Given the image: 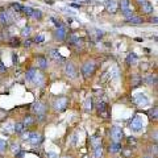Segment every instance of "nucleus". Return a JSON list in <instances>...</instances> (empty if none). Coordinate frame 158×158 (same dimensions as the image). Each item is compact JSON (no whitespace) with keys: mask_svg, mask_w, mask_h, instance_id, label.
Listing matches in <instances>:
<instances>
[{"mask_svg":"<svg viewBox=\"0 0 158 158\" xmlns=\"http://www.w3.org/2000/svg\"><path fill=\"white\" fill-rule=\"evenodd\" d=\"M156 77H153V75H149V77H146L145 78V82L146 83H149V85H154V83H156Z\"/></svg>","mask_w":158,"mask_h":158,"instance_id":"nucleus-32","label":"nucleus"},{"mask_svg":"<svg viewBox=\"0 0 158 158\" xmlns=\"http://www.w3.org/2000/svg\"><path fill=\"white\" fill-rule=\"evenodd\" d=\"M24 45H25L27 48H29V46H31V45H32V42H31V41H29V40H27V41H25V42H24Z\"/></svg>","mask_w":158,"mask_h":158,"instance_id":"nucleus-41","label":"nucleus"},{"mask_svg":"<svg viewBox=\"0 0 158 158\" xmlns=\"http://www.w3.org/2000/svg\"><path fill=\"white\" fill-rule=\"evenodd\" d=\"M33 41H34V42H37V44H41V42L45 41V36H44V34H37V36L34 37Z\"/></svg>","mask_w":158,"mask_h":158,"instance_id":"nucleus-30","label":"nucleus"},{"mask_svg":"<svg viewBox=\"0 0 158 158\" xmlns=\"http://www.w3.org/2000/svg\"><path fill=\"white\" fill-rule=\"evenodd\" d=\"M135 102H136V104L138 107H146L148 104H149V99H148L146 96H144L142 94H138V95L135 96Z\"/></svg>","mask_w":158,"mask_h":158,"instance_id":"nucleus-7","label":"nucleus"},{"mask_svg":"<svg viewBox=\"0 0 158 158\" xmlns=\"http://www.w3.org/2000/svg\"><path fill=\"white\" fill-rule=\"evenodd\" d=\"M24 131H25V127L23 125V123H16V124H15V132L16 133L21 135V133H24Z\"/></svg>","mask_w":158,"mask_h":158,"instance_id":"nucleus-21","label":"nucleus"},{"mask_svg":"<svg viewBox=\"0 0 158 158\" xmlns=\"http://www.w3.org/2000/svg\"><path fill=\"white\" fill-rule=\"evenodd\" d=\"M108 150H110V153H118L121 150V145L118 144V142H113V144L110 145Z\"/></svg>","mask_w":158,"mask_h":158,"instance_id":"nucleus-17","label":"nucleus"},{"mask_svg":"<svg viewBox=\"0 0 158 158\" xmlns=\"http://www.w3.org/2000/svg\"><path fill=\"white\" fill-rule=\"evenodd\" d=\"M56 38L58 41H63L66 38V28L63 25H58L56 29Z\"/></svg>","mask_w":158,"mask_h":158,"instance_id":"nucleus-10","label":"nucleus"},{"mask_svg":"<svg viewBox=\"0 0 158 158\" xmlns=\"http://www.w3.org/2000/svg\"><path fill=\"white\" fill-rule=\"evenodd\" d=\"M17 62V56H15L13 54V63H16Z\"/></svg>","mask_w":158,"mask_h":158,"instance_id":"nucleus-45","label":"nucleus"},{"mask_svg":"<svg viewBox=\"0 0 158 158\" xmlns=\"http://www.w3.org/2000/svg\"><path fill=\"white\" fill-rule=\"evenodd\" d=\"M149 116H150L152 118H157V107L152 108V110L149 111Z\"/></svg>","mask_w":158,"mask_h":158,"instance_id":"nucleus-35","label":"nucleus"},{"mask_svg":"<svg viewBox=\"0 0 158 158\" xmlns=\"http://www.w3.org/2000/svg\"><path fill=\"white\" fill-rule=\"evenodd\" d=\"M21 12H24V13L27 15V16H32V12H33V9H32L31 7H23Z\"/></svg>","mask_w":158,"mask_h":158,"instance_id":"nucleus-31","label":"nucleus"},{"mask_svg":"<svg viewBox=\"0 0 158 158\" xmlns=\"http://www.w3.org/2000/svg\"><path fill=\"white\" fill-rule=\"evenodd\" d=\"M37 62H38V66L41 69H46L48 67V59L45 57H38Z\"/></svg>","mask_w":158,"mask_h":158,"instance_id":"nucleus-20","label":"nucleus"},{"mask_svg":"<svg viewBox=\"0 0 158 158\" xmlns=\"http://www.w3.org/2000/svg\"><path fill=\"white\" fill-rule=\"evenodd\" d=\"M127 62L129 63V65H135V63L137 62V56H136L135 53L129 54V56H128V58H127Z\"/></svg>","mask_w":158,"mask_h":158,"instance_id":"nucleus-24","label":"nucleus"},{"mask_svg":"<svg viewBox=\"0 0 158 158\" xmlns=\"http://www.w3.org/2000/svg\"><path fill=\"white\" fill-rule=\"evenodd\" d=\"M107 11L111 13H115L117 11V2L116 0H108L107 3Z\"/></svg>","mask_w":158,"mask_h":158,"instance_id":"nucleus-13","label":"nucleus"},{"mask_svg":"<svg viewBox=\"0 0 158 158\" xmlns=\"http://www.w3.org/2000/svg\"><path fill=\"white\" fill-rule=\"evenodd\" d=\"M32 82L34 83V85H42L44 83V75L41 73H36V75L33 77V79H32Z\"/></svg>","mask_w":158,"mask_h":158,"instance_id":"nucleus-15","label":"nucleus"},{"mask_svg":"<svg viewBox=\"0 0 158 158\" xmlns=\"http://www.w3.org/2000/svg\"><path fill=\"white\" fill-rule=\"evenodd\" d=\"M128 21H129L131 24H142V17H140V16H132L131 19H128Z\"/></svg>","mask_w":158,"mask_h":158,"instance_id":"nucleus-23","label":"nucleus"},{"mask_svg":"<svg viewBox=\"0 0 158 158\" xmlns=\"http://www.w3.org/2000/svg\"><path fill=\"white\" fill-rule=\"evenodd\" d=\"M31 17H33V19H36V20H40L42 17V13H41V11H38V9H33V12H32V16Z\"/></svg>","mask_w":158,"mask_h":158,"instance_id":"nucleus-28","label":"nucleus"},{"mask_svg":"<svg viewBox=\"0 0 158 158\" xmlns=\"http://www.w3.org/2000/svg\"><path fill=\"white\" fill-rule=\"evenodd\" d=\"M91 110H92V99L88 98L87 100H86V103H85V111L86 112H90Z\"/></svg>","mask_w":158,"mask_h":158,"instance_id":"nucleus-27","label":"nucleus"},{"mask_svg":"<svg viewBox=\"0 0 158 158\" xmlns=\"http://www.w3.org/2000/svg\"><path fill=\"white\" fill-rule=\"evenodd\" d=\"M102 157H103V148L102 146L95 148V150H94V158H102Z\"/></svg>","mask_w":158,"mask_h":158,"instance_id":"nucleus-25","label":"nucleus"},{"mask_svg":"<svg viewBox=\"0 0 158 158\" xmlns=\"http://www.w3.org/2000/svg\"><path fill=\"white\" fill-rule=\"evenodd\" d=\"M74 2H75V4L78 3V4H79V6H81V4H82V3H85V4H87V3H90V2H91V0H74Z\"/></svg>","mask_w":158,"mask_h":158,"instance_id":"nucleus-39","label":"nucleus"},{"mask_svg":"<svg viewBox=\"0 0 158 158\" xmlns=\"http://www.w3.org/2000/svg\"><path fill=\"white\" fill-rule=\"evenodd\" d=\"M17 154H19V156H17L19 158H21V157L24 156V152H19V153H17Z\"/></svg>","mask_w":158,"mask_h":158,"instance_id":"nucleus-42","label":"nucleus"},{"mask_svg":"<svg viewBox=\"0 0 158 158\" xmlns=\"http://www.w3.org/2000/svg\"><path fill=\"white\" fill-rule=\"evenodd\" d=\"M142 127H144V124H142V120L138 116H136L133 120L131 121V128H132V131H135V132H140L142 129Z\"/></svg>","mask_w":158,"mask_h":158,"instance_id":"nucleus-6","label":"nucleus"},{"mask_svg":"<svg viewBox=\"0 0 158 158\" xmlns=\"http://www.w3.org/2000/svg\"><path fill=\"white\" fill-rule=\"evenodd\" d=\"M49 56H50V58L54 59V61H62V59H63V57L58 53L57 49H52V50L49 52Z\"/></svg>","mask_w":158,"mask_h":158,"instance_id":"nucleus-14","label":"nucleus"},{"mask_svg":"<svg viewBox=\"0 0 158 158\" xmlns=\"http://www.w3.org/2000/svg\"><path fill=\"white\" fill-rule=\"evenodd\" d=\"M36 73H37V70L36 69H29V70L27 71V75H25V78H27V81H29V82H32V79H33V77L36 75Z\"/></svg>","mask_w":158,"mask_h":158,"instance_id":"nucleus-18","label":"nucleus"},{"mask_svg":"<svg viewBox=\"0 0 158 158\" xmlns=\"http://www.w3.org/2000/svg\"><path fill=\"white\" fill-rule=\"evenodd\" d=\"M94 73H95V62H92V61L86 62L85 65H83V67H82L83 77H85L86 79H88L90 77H92Z\"/></svg>","mask_w":158,"mask_h":158,"instance_id":"nucleus-1","label":"nucleus"},{"mask_svg":"<svg viewBox=\"0 0 158 158\" xmlns=\"http://www.w3.org/2000/svg\"><path fill=\"white\" fill-rule=\"evenodd\" d=\"M150 23H157V17H153V19H150Z\"/></svg>","mask_w":158,"mask_h":158,"instance_id":"nucleus-43","label":"nucleus"},{"mask_svg":"<svg viewBox=\"0 0 158 158\" xmlns=\"http://www.w3.org/2000/svg\"><path fill=\"white\" fill-rule=\"evenodd\" d=\"M138 2H140V3H145L146 0H138Z\"/></svg>","mask_w":158,"mask_h":158,"instance_id":"nucleus-46","label":"nucleus"},{"mask_svg":"<svg viewBox=\"0 0 158 158\" xmlns=\"http://www.w3.org/2000/svg\"><path fill=\"white\" fill-rule=\"evenodd\" d=\"M6 71V66H4V63L0 61V73H4Z\"/></svg>","mask_w":158,"mask_h":158,"instance_id":"nucleus-40","label":"nucleus"},{"mask_svg":"<svg viewBox=\"0 0 158 158\" xmlns=\"http://www.w3.org/2000/svg\"><path fill=\"white\" fill-rule=\"evenodd\" d=\"M65 73H66V75H67L69 78H75V77H77V70H75V67H74V65H73L71 62H69L67 65H66Z\"/></svg>","mask_w":158,"mask_h":158,"instance_id":"nucleus-11","label":"nucleus"},{"mask_svg":"<svg viewBox=\"0 0 158 158\" xmlns=\"http://www.w3.org/2000/svg\"><path fill=\"white\" fill-rule=\"evenodd\" d=\"M123 137H124V133H123V129L120 127L111 128V138L113 140V142H120Z\"/></svg>","mask_w":158,"mask_h":158,"instance_id":"nucleus-2","label":"nucleus"},{"mask_svg":"<svg viewBox=\"0 0 158 158\" xmlns=\"http://www.w3.org/2000/svg\"><path fill=\"white\" fill-rule=\"evenodd\" d=\"M91 142H92L94 148L102 146V141H100V137H99V136H92V137H91Z\"/></svg>","mask_w":158,"mask_h":158,"instance_id":"nucleus-22","label":"nucleus"},{"mask_svg":"<svg viewBox=\"0 0 158 158\" xmlns=\"http://www.w3.org/2000/svg\"><path fill=\"white\" fill-rule=\"evenodd\" d=\"M96 111L99 112V115L107 117L108 115H107V104H106V102L98 100V102H96Z\"/></svg>","mask_w":158,"mask_h":158,"instance_id":"nucleus-8","label":"nucleus"},{"mask_svg":"<svg viewBox=\"0 0 158 158\" xmlns=\"http://www.w3.org/2000/svg\"><path fill=\"white\" fill-rule=\"evenodd\" d=\"M141 9H142V12L144 13H152L153 12V6L149 2H145V3H142Z\"/></svg>","mask_w":158,"mask_h":158,"instance_id":"nucleus-16","label":"nucleus"},{"mask_svg":"<svg viewBox=\"0 0 158 158\" xmlns=\"http://www.w3.org/2000/svg\"><path fill=\"white\" fill-rule=\"evenodd\" d=\"M11 150H12L13 154H17V153L20 152V145L19 144H12L11 145Z\"/></svg>","mask_w":158,"mask_h":158,"instance_id":"nucleus-33","label":"nucleus"},{"mask_svg":"<svg viewBox=\"0 0 158 158\" xmlns=\"http://www.w3.org/2000/svg\"><path fill=\"white\" fill-rule=\"evenodd\" d=\"M71 7H74V8H79L81 6H79V4H75V3H74V4H71Z\"/></svg>","mask_w":158,"mask_h":158,"instance_id":"nucleus-44","label":"nucleus"},{"mask_svg":"<svg viewBox=\"0 0 158 158\" xmlns=\"http://www.w3.org/2000/svg\"><path fill=\"white\" fill-rule=\"evenodd\" d=\"M67 98L65 96H61V98H58L54 100V110L56 111H65L66 110V107H67Z\"/></svg>","mask_w":158,"mask_h":158,"instance_id":"nucleus-3","label":"nucleus"},{"mask_svg":"<svg viewBox=\"0 0 158 158\" xmlns=\"http://www.w3.org/2000/svg\"><path fill=\"white\" fill-rule=\"evenodd\" d=\"M31 32H32L31 25H27V27H24V28H23V31H21V36H23V37H28L29 34H31Z\"/></svg>","mask_w":158,"mask_h":158,"instance_id":"nucleus-26","label":"nucleus"},{"mask_svg":"<svg viewBox=\"0 0 158 158\" xmlns=\"http://www.w3.org/2000/svg\"><path fill=\"white\" fill-rule=\"evenodd\" d=\"M32 110L34 113H37V115H44V113L46 112V107H45V104H42V103L36 102L32 106Z\"/></svg>","mask_w":158,"mask_h":158,"instance_id":"nucleus-9","label":"nucleus"},{"mask_svg":"<svg viewBox=\"0 0 158 158\" xmlns=\"http://www.w3.org/2000/svg\"><path fill=\"white\" fill-rule=\"evenodd\" d=\"M128 144L132 145V146H136L137 145V140L135 137H129V138H128Z\"/></svg>","mask_w":158,"mask_h":158,"instance_id":"nucleus-36","label":"nucleus"},{"mask_svg":"<svg viewBox=\"0 0 158 158\" xmlns=\"http://www.w3.org/2000/svg\"><path fill=\"white\" fill-rule=\"evenodd\" d=\"M6 148H7V141H4V140H0V152L6 150Z\"/></svg>","mask_w":158,"mask_h":158,"instance_id":"nucleus-37","label":"nucleus"},{"mask_svg":"<svg viewBox=\"0 0 158 158\" xmlns=\"http://www.w3.org/2000/svg\"><path fill=\"white\" fill-rule=\"evenodd\" d=\"M69 40H70V42H71V44H75V45H79V44L82 42V40H81V38H78L77 36H74V34L69 37Z\"/></svg>","mask_w":158,"mask_h":158,"instance_id":"nucleus-29","label":"nucleus"},{"mask_svg":"<svg viewBox=\"0 0 158 158\" xmlns=\"http://www.w3.org/2000/svg\"><path fill=\"white\" fill-rule=\"evenodd\" d=\"M137 85H140V78H138V77H133V83H132V86H137Z\"/></svg>","mask_w":158,"mask_h":158,"instance_id":"nucleus-38","label":"nucleus"},{"mask_svg":"<svg viewBox=\"0 0 158 158\" xmlns=\"http://www.w3.org/2000/svg\"><path fill=\"white\" fill-rule=\"evenodd\" d=\"M0 23H2L3 25H7V24L11 23V16H9V13L7 11L0 12Z\"/></svg>","mask_w":158,"mask_h":158,"instance_id":"nucleus-12","label":"nucleus"},{"mask_svg":"<svg viewBox=\"0 0 158 158\" xmlns=\"http://www.w3.org/2000/svg\"><path fill=\"white\" fill-rule=\"evenodd\" d=\"M12 9H13V11H16V12H21L23 6H20L19 3H13L12 4Z\"/></svg>","mask_w":158,"mask_h":158,"instance_id":"nucleus-34","label":"nucleus"},{"mask_svg":"<svg viewBox=\"0 0 158 158\" xmlns=\"http://www.w3.org/2000/svg\"><path fill=\"white\" fill-rule=\"evenodd\" d=\"M34 124V117L33 116H25V118H24V123H23V125L24 127H29V125H33Z\"/></svg>","mask_w":158,"mask_h":158,"instance_id":"nucleus-19","label":"nucleus"},{"mask_svg":"<svg viewBox=\"0 0 158 158\" xmlns=\"http://www.w3.org/2000/svg\"><path fill=\"white\" fill-rule=\"evenodd\" d=\"M28 138H29V142H31L33 146H38L42 142V136H41V133H38V132L31 133V135L28 136Z\"/></svg>","mask_w":158,"mask_h":158,"instance_id":"nucleus-4","label":"nucleus"},{"mask_svg":"<svg viewBox=\"0 0 158 158\" xmlns=\"http://www.w3.org/2000/svg\"><path fill=\"white\" fill-rule=\"evenodd\" d=\"M120 8H121V12L127 16V19L132 17V12L129 8V0H120Z\"/></svg>","mask_w":158,"mask_h":158,"instance_id":"nucleus-5","label":"nucleus"}]
</instances>
